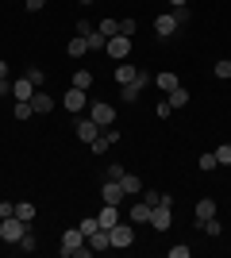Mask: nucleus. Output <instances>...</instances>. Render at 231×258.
Segmentation results:
<instances>
[{"instance_id":"f257e3e1","label":"nucleus","mask_w":231,"mask_h":258,"mask_svg":"<svg viewBox=\"0 0 231 258\" xmlns=\"http://www.w3.org/2000/svg\"><path fill=\"white\" fill-rule=\"evenodd\" d=\"M131 46H135V39H127V35H112L108 43H104V54H108L112 62H127V58H131Z\"/></svg>"},{"instance_id":"f03ea898","label":"nucleus","mask_w":231,"mask_h":258,"mask_svg":"<svg viewBox=\"0 0 231 258\" xmlns=\"http://www.w3.org/2000/svg\"><path fill=\"white\" fill-rule=\"evenodd\" d=\"M89 119L104 131V127H112V123H116V108H112L108 100H93V104H89Z\"/></svg>"},{"instance_id":"7ed1b4c3","label":"nucleus","mask_w":231,"mask_h":258,"mask_svg":"<svg viewBox=\"0 0 231 258\" xmlns=\"http://www.w3.org/2000/svg\"><path fill=\"white\" fill-rule=\"evenodd\" d=\"M27 227L31 224H23L20 216H4V220H0V239H4V243H20Z\"/></svg>"},{"instance_id":"20e7f679","label":"nucleus","mask_w":231,"mask_h":258,"mask_svg":"<svg viewBox=\"0 0 231 258\" xmlns=\"http://www.w3.org/2000/svg\"><path fill=\"white\" fill-rule=\"evenodd\" d=\"M108 235H112V247L116 250H127V247H135V224L127 220V224H116V227H108Z\"/></svg>"},{"instance_id":"39448f33","label":"nucleus","mask_w":231,"mask_h":258,"mask_svg":"<svg viewBox=\"0 0 231 258\" xmlns=\"http://www.w3.org/2000/svg\"><path fill=\"white\" fill-rule=\"evenodd\" d=\"M177 31H181V23H177L174 12H162V16H154V35H158V39H170V35H177Z\"/></svg>"},{"instance_id":"423d86ee","label":"nucleus","mask_w":231,"mask_h":258,"mask_svg":"<svg viewBox=\"0 0 231 258\" xmlns=\"http://www.w3.org/2000/svg\"><path fill=\"white\" fill-rule=\"evenodd\" d=\"M62 108H66L69 116H81V112H85V89H73V85H69V93L62 97Z\"/></svg>"},{"instance_id":"0eeeda50","label":"nucleus","mask_w":231,"mask_h":258,"mask_svg":"<svg viewBox=\"0 0 231 258\" xmlns=\"http://www.w3.org/2000/svg\"><path fill=\"white\" fill-rule=\"evenodd\" d=\"M73 131H77V139H81V143H93V139L100 135V127H97L89 116H77V119H73Z\"/></svg>"},{"instance_id":"6e6552de","label":"nucleus","mask_w":231,"mask_h":258,"mask_svg":"<svg viewBox=\"0 0 231 258\" xmlns=\"http://www.w3.org/2000/svg\"><path fill=\"white\" fill-rule=\"evenodd\" d=\"M146 85H150V77L139 74V81H131V85H123V89H120V100H123V104H135V100H139V93H143Z\"/></svg>"},{"instance_id":"1a4fd4ad","label":"nucleus","mask_w":231,"mask_h":258,"mask_svg":"<svg viewBox=\"0 0 231 258\" xmlns=\"http://www.w3.org/2000/svg\"><path fill=\"white\" fill-rule=\"evenodd\" d=\"M123 197L127 193H123V185L116 181V177H108V185H100V201H104V205H120Z\"/></svg>"},{"instance_id":"9d476101","label":"nucleus","mask_w":231,"mask_h":258,"mask_svg":"<svg viewBox=\"0 0 231 258\" xmlns=\"http://www.w3.org/2000/svg\"><path fill=\"white\" fill-rule=\"evenodd\" d=\"M139 74H143V70H139V66H131V62H116V85H131V81H139Z\"/></svg>"},{"instance_id":"9b49d317","label":"nucleus","mask_w":231,"mask_h":258,"mask_svg":"<svg viewBox=\"0 0 231 258\" xmlns=\"http://www.w3.org/2000/svg\"><path fill=\"white\" fill-rule=\"evenodd\" d=\"M127 220H131L135 227H150V205H146V201H139V197H135V205H131V212H127Z\"/></svg>"},{"instance_id":"f8f14e48","label":"nucleus","mask_w":231,"mask_h":258,"mask_svg":"<svg viewBox=\"0 0 231 258\" xmlns=\"http://www.w3.org/2000/svg\"><path fill=\"white\" fill-rule=\"evenodd\" d=\"M89 247H93V254H97V250H112V235H108V227H97V231L89 235Z\"/></svg>"},{"instance_id":"ddd939ff","label":"nucleus","mask_w":231,"mask_h":258,"mask_svg":"<svg viewBox=\"0 0 231 258\" xmlns=\"http://www.w3.org/2000/svg\"><path fill=\"white\" fill-rule=\"evenodd\" d=\"M97 224L100 227H116V224H120V205H104L97 212Z\"/></svg>"},{"instance_id":"4468645a","label":"nucleus","mask_w":231,"mask_h":258,"mask_svg":"<svg viewBox=\"0 0 231 258\" xmlns=\"http://www.w3.org/2000/svg\"><path fill=\"white\" fill-rule=\"evenodd\" d=\"M12 97H16V100H31L35 97V85L27 81V77H16V81H12Z\"/></svg>"},{"instance_id":"2eb2a0df","label":"nucleus","mask_w":231,"mask_h":258,"mask_svg":"<svg viewBox=\"0 0 231 258\" xmlns=\"http://www.w3.org/2000/svg\"><path fill=\"white\" fill-rule=\"evenodd\" d=\"M120 185H123V193H127V197H139V193L146 189V185H143V177H135V173H123V177H120Z\"/></svg>"},{"instance_id":"dca6fc26","label":"nucleus","mask_w":231,"mask_h":258,"mask_svg":"<svg viewBox=\"0 0 231 258\" xmlns=\"http://www.w3.org/2000/svg\"><path fill=\"white\" fill-rule=\"evenodd\" d=\"M31 108H35V116H46V112L54 108V100H50V93H39V89H35V97H31Z\"/></svg>"},{"instance_id":"f3484780","label":"nucleus","mask_w":231,"mask_h":258,"mask_svg":"<svg viewBox=\"0 0 231 258\" xmlns=\"http://www.w3.org/2000/svg\"><path fill=\"white\" fill-rule=\"evenodd\" d=\"M154 85L162 89V93H174L181 81H177V74H170V70H162V74H154Z\"/></svg>"},{"instance_id":"a211bd4d","label":"nucleus","mask_w":231,"mask_h":258,"mask_svg":"<svg viewBox=\"0 0 231 258\" xmlns=\"http://www.w3.org/2000/svg\"><path fill=\"white\" fill-rule=\"evenodd\" d=\"M197 231H204V235L216 239V235H223V224L216 220V216H208V220H197Z\"/></svg>"},{"instance_id":"6ab92c4d","label":"nucleus","mask_w":231,"mask_h":258,"mask_svg":"<svg viewBox=\"0 0 231 258\" xmlns=\"http://www.w3.org/2000/svg\"><path fill=\"white\" fill-rule=\"evenodd\" d=\"M66 54H69V58H85V54H89L85 35H73V39H69V46H66Z\"/></svg>"},{"instance_id":"aec40b11","label":"nucleus","mask_w":231,"mask_h":258,"mask_svg":"<svg viewBox=\"0 0 231 258\" xmlns=\"http://www.w3.org/2000/svg\"><path fill=\"white\" fill-rule=\"evenodd\" d=\"M12 116L20 119V123H27V119L35 116V108H31V100H16V108H12Z\"/></svg>"},{"instance_id":"412c9836","label":"nucleus","mask_w":231,"mask_h":258,"mask_svg":"<svg viewBox=\"0 0 231 258\" xmlns=\"http://www.w3.org/2000/svg\"><path fill=\"white\" fill-rule=\"evenodd\" d=\"M16 247H20L23 254H35V250H39V239H35V231H31V227L23 231V239H20V243H16Z\"/></svg>"},{"instance_id":"4be33fe9","label":"nucleus","mask_w":231,"mask_h":258,"mask_svg":"<svg viewBox=\"0 0 231 258\" xmlns=\"http://www.w3.org/2000/svg\"><path fill=\"white\" fill-rule=\"evenodd\" d=\"M116 31L127 35V39H135V31H139V23L131 20V16H123V20H116Z\"/></svg>"},{"instance_id":"5701e85b","label":"nucleus","mask_w":231,"mask_h":258,"mask_svg":"<svg viewBox=\"0 0 231 258\" xmlns=\"http://www.w3.org/2000/svg\"><path fill=\"white\" fill-rule=\"evenodd\" d=\"M166 100H170V108H185V104H189V93H185L181 85H177L174 93H166Z\"/></svg>"},{"instance_id":"b1692460","label":"nucleus","mask_w":231,"mask_h":258,"mask_svg":"<svg viewBox=\"0 0 231 258\" xmlns=\"http://www.w3.org/2000/svg\"><path fill=\"white\" fill-rule=\"evenodd\" d=\"M208 216H216V201L204 197V201H197V220H208Z\"/></svg>"},{"instance_id":"393cba45","label":"nucleus","mask_w":231,"mask_h":258,"mask_svg":"<svg viewBox=\"0 0 231 258\" xmlns=\"http://www.w3.org/2000/svg\"><path fill=\"white\" fill-rule=\"evenodd\" d=\"M16 216H20L23 224H31V220H35L39 212H35V205H31V201H20V205H16Z\"/></svg>"},{"instance_id":"a878e982","label":"nucleus","mask_w":231,"mask_h":258,"mask_svg":"<svg viewBox=\"0 0 231 258\" xmlns=\"http://www.w3.org/2000/svg\"><path fill=\"white\" fill-rule=\"evenodd\" d=\"M85 43H89V50H104V43H108V35H100L97 27H93V31L85 35Z\"/></svg>"},{"instance_id":"bb28decb","label":"nucleus","mask_w":231,"mask_h":258,"mask_svg":"<svg viewBox=\"0 0 231 258\" xmlns=\"http://www.w3.org/2000/svg\"><path fill=\"white\" fill-rule=\"evenodd\" d=\"M197 166H200V170H204V173H212V170H216V166H220V158H216V151L200 154V158H197Z\"/></svg>"},{"instance_id":"cd10ccee","label":"nucleus","mask_w":231,"mask_h":258,"mask_svg":"<svg viewBox=\"0 0 231 258\" xmlns=\"http://www.w3.org/2000/svg\"><path fill=\"white\" fill-rule=\"evenodd\" d=\"M73 89H85L89 93V89H93V74H89V70H77L73 74Z\"/></svg>"},{"instance_id":"c85d7f7f","label":"nucleus","mask_w":231,"mask_h":258,"mask_svg":"<svg viewBox=\"0 0 231 258\" xmlns=\"http://www.w3.org/2000/svg\"><path fill=\"white\" fill-rule=\"evenodd\" d=\"M212 74L220 77V81H231V58H220V62L212 66Z\"/></svg>"},{"instance_id":"c756f323","label":"nucleus","mask_w":231,"mask_h":258,"mask_svg":"<svg viewBox=\"0 0 231 258\" xmlns=\"http://www.w3.org/2000/svg\"><path fill=\"white\" fill-rule=\"evenodd\" d=\"M23 77H27V81H31L35 89H43V85H46V74H43V70H39V66H31V70H27V74H23Z\"/></svg>"},{"instance_id":"7c9ffc66","label":"nucleus","mask_w":231,"mask_h":258,"mask_svg":"<svg viewBox=\"0 0 231 258\" xmlns=\"http://www.w3.org/2000/svg\"><path fill=\"white\" fill-rule=\"evenodd\" d=\"M77 227H81V235L89 239V235H93V231H97L100 224H97V216H85V220H81V224H77Z\"/></svg>"},{"instance_id":"2f4dec72","label":"nucleus","mask_w":231,"mask_h":258,"mask_svg":"<svg viewBox=\"0 0 231 258\" xmlns=\"http://www.w3.org/2000/svg\"><path fill=\"white\" fill-rule=\"evenodd\" d=\"M139 201H146V205H162V193H158V189H143V193H139Z\"/></svg>"},{"instance_id":"473e14b6","label":"nucleus","mask_w":231,"mask_h":258,"mask_svg":"<svg viewBox=\"0 0 231 258\" xmlns=\"http://www.w3.org/2000/svg\"><path fill=\"white\" fill-rule=\"evenodd\" d=\"M216 158H220V166H231V143H220V147H216Z\"/></svg>"},{"instance_id":"72a5a7b5","label":"nucleus","mask_w":231,"mask_h":258,"mask_svg":"<svg viewBox=\"0 0 231 258\" xmlns=\"http://www.w3.org/2000/svg\"><path fill=\"white\" fill-rule=\"evenodd\" d=\"M97 31H100V35H108V39H112V35H120V31H116V20H100Z\"/></svg>"},{"instance_id":"f704fd0d","label":"nucleus","mask_w":231,"mask_h":258,"mask_svg":"<svg viewBox=\"0 0 231 258\" xmlns=\"http://www.w3.org/2000/svg\"><path fill=\"white\" fill-rule=\"evenodd\" d=\"M166 254H170V258H189V254H193V250H189L185 243H177V247H170V250H166Z\"/></svg>"},{"instance_id":"c9c22d12","label":"nucleus","mask_w":231,"mask_h":258,"mask_svg":"<svg viewBox=\"0 0 231 258\" xmlns=\"http://www.w3.org/2000/svg\"><path fill=\"white\" fill-rule=\"evenodd\" d=\"M174 16H177V23H181V27H185V23L193 20V12H189V4H185V8H174Z\"/></svg>"},{"instance_id":"e433bc0d","label":"nucleus","mask_w":231,"mask_h":258,"mask_svg":"<svg viewBox=\"0 0 231 258\" xmlns=\"http://www.w3.org/2000/svg\"><path fill=\"white\" fill-rule=\"evenodd\" d=\"M170 112H174V108H170V100H162V104L154 108V116H158V119H170Z\"/></svg>"},{"instance_id":"4c0bfd02","label":"nucleus","mask_w":231,"mask_h":258,"mask_svg":"<svg viewBox=\"0 0 231 258\" xmlns=\"http://www.w3.org/2000/svg\"><path fill=\"white\" fill-rule=\"evenodd\" d=\"M23 8H27V12H43L46 0H23Z\"/></svg>"},{"instance_id":"58836bf2","label":"nucleus","mask_w":231,"mask_h":258,"mask_svg":"<svg viewBox=\"0 0 231 258\" xmlns=\"http://www.w3.org/2000/svg\"><path fill=\"white\" fill-rule=\"evenodd\" d=\"M104 139H108L112 147H116V143H120V127H104Z\"/></svg>"},{"instance_id":"ea45409f","label":"nucleus","mask_w":231,"mask_h":258,"mask_svg":"<svg viewBox=\"0 0 231 258\" xmlns=\"http://www.w3.org/2000/svg\"><path fill=\"white\" fill-rule=\"evenodd\" d=\"M123 173H127V170H123V166H120V162H112V166H108V177H116V181H120V177H123Z\"/></svg>"},{"instance_id":"a19ab883","label":"nucleus","mask_w":231,"mask_h":258,"mask_svg":"<svg viewBox=\"0 0 231 258\" xmlns=\"http://www.w3.org/2000/svg\"><path fill=\"white\" fill-rule=\"evenodd\" d=\"M4 216H16V205H12V201H0V220H4Z\"/></svg>"},{"instance_id":"79ce46f5","label":"nucleus","mask_w":231,"mask_h":258,"mask_svg":"<svg viewBox=\"0 0 231 258\" xmlns=\"http://www.w3.org/2000/svg\"><path fill=\"white\" fill-rule=\"evenodd\" d=\"M8 93H12V81H8V77H0V97H8Z\"/></svg>"},{"instance_id":"37998d69","label":"nucleus","mask_w":231,"mask_h":258,"mask_svg":"<svg viewBox=\"0 0 231 258\" xmlns=\"http://www.w3.org/2000/svg\"><path fill=\"white\" fill-rule=\"evenodd\" d=\"M166 4H170V8H185L189 0H166Z\"/></svg>"},{"instance_id":"c03bdc74","label":"nucleus","mask_w":231,"mask_h":258,"mask_svg":"<svg viewBox=\"0 0 231 258\" xmlns=\"http://www.w3.org/2000/svg\"><path fill=\"white\" fill-rule=\"evenodd\" d=\"M0 77H8V62H0Z\"/></svg>"}]
</instances>
